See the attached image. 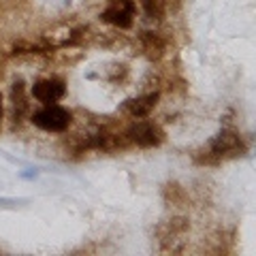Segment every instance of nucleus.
I'll return each mask as SVG.
<instances>
[{
	"instance_id": "1",
	"label": "nucleus",
	"mask_w": 256,
	"mask_h": 256,
	"mask_svg": "<svg viewBox=\"0 0 256 256\" xmlns=\"http://www.w3.org/2000/svg\"><path fill=\"white\" fill-rule=\"evenodd\" d=\"M248 154V143L233 124H222L220 132L207 141V146L192 154V162L198 166H218L226 160H237Z\"/></svg>"
},
{
	"instance_id": "2",
	"label": "nucleus",
	"mask_w": 256,
	"mask_h": 256,
	"mask_svg": "<svg viewBox=\"0 0 256 256\" xmlns=\"http://www.w3.org/2000/svg\"><path fill=\"white\" fill-rule=\"evenodd\" d=\"M126 139L128 143H132V146H137L141 150H152V148H160L166 141V132L154 120L139 118V122L128 126Z\"/></svg>"
},
{
	"instance_id": "3",
	"label": "nucleus",
	"mask_w": 256,
	"mask_h": 256,
	"mask_svg": "<svg viewBox=\"0 0 256 256\" xmlns=\"http://www.w3.org/2000/svg\"><path fill=\"white\" fill-rule=\"evenodd\" d=\"M30 122L45 132H64L73 124V111L58 105V102L43 105V109H38L30 116Z\"/></svg>"
},
{
	"instance_id": "4",
	"label": "nucleus",
	"mask_w": 256,
	"mask_h": 256,
	"mask_svg": "<svg viewBox=\"0 0 256 256\" xmlns=\"http://www.w3.org/2000/svg\"><path fill=\"white\" fill-rule=\"evenodd\" d=\"M134 15H137V4L134 0H109V4L100 11V22L109 24L114 28L128 30L134 24Z\"/></svg>"
},
{
	"instance_id": "5",
	"label": "nucleus",
	"mask_w": 256,
	"mask_h": 256,
	"mask_svg": "<svg viewBox=\"0 0 256 256\" xmlns=\"http://www.w3.org/2000/svg\"><path fill=\"white\" fill-rule=\"evenodd\" d=\"M32 98L38 100L41 105H54V102H60L64 96H66V84L60 77H47V79H38V82L32 84L30 88Z\"/></svg>"
},
{
	"instance_id": "6",
	"label": "nucleus",
	"mask_w": 256,
	"mask_h": 256,
	"mask_svg": "<svg viewBox=\"0 0 256 256\" xmlns=\"http://www.w3.org/2000/svg\"><path fill=\"white\" fill-rule=\"evenodd\" d=\"M158 100H160V92H148V94L134 96V98H126V100L122 102V109H124L130 118H134V120L148 118L152 111L156 109Z\"/></svg>"
},
{
	"instance_id": "7",
	"label": "nucleus",
	"mask_w": 256,
	"mask_h": 256,
	"mask_svg": "<svg viewBox=\"0 0 256 256\" xmlns=\"http://www.w3.org/2000/svg\"><path fill=\"white\" fill-rule=\"evenodd\" d=\"M141 41V47H143V54H146L148 60H160L166 52V41L162 36L158 34V32H141L139 36Z\"/></svg>"
},
{
	"instance_id": "8",
	"label": "nucleus",
	"mask_w": 256,
	"mask_h": 256,
	"mask_svg": "<svg viewBox=\"0 0 256 256\" xmlns=\"http://www.w3.org/2000/svg\"><path fill=\"white\" fill-rule=\"evenodd\" d=\"M11 105H13V120L18 124V120H22L28 111V98H26V86L22 79H18L11 86Z\"/></svg>"
},
{
	"instance_id": "9",
	"label": "nucleus",
	"mask_w": 256,
	"mask_h": 256,
	"mask_svg": "<svg viewBox=\"0 0 256 256\" xmlns=\"http://www.w3.org/2000/svg\"><path fill=\"white\" fill-rule=\"evenodd\" d=\"M162 198L169 205L182 207V205L188 203V192L184 190V186H180L178 182H166L162 186Z\"/></svg>"
},
{
	"instance_id": "10",
	"label": "nucleus",
	"mask_w": 256,
	"mask_h": 256,
	"mask_svg": "<svg viewBox=\"0 0 256 256\" xmlns=\"http://www.w3.org/2000/svg\"><path fill=\"white\" fill-rule=\"evenodd\" d=\"M141 6L148 20L162 22L166 15V9H169V0H141Z\"/></svg>"
},
{
	"instance_id": "11",
	"label": "nucleus",
	"mask_w": 256,
	"mask_h": 256,
	"mask_svg": "<svg viewBox=\"0 0 256 256\" xmlns=\"http://www.w3.org/2000/svg\"><path fill=\"white\" fill-rule=\"evenodd\" d=\"M28 198H11V196H0V210H18L22 205H28Z\"/></svg>"
},
{
	"instance_id": "12",
	"label": "nucleus",
	"mask_w": 256,
	"mask_h": 256,
	"mask_svg": "<svg viewBox=\"0 0 256 256\" xmlns=\"http://www.w3.org/2000/svg\"><path fill=\"white\" fill-rule=\"evenodd\" d=\"M20 180H26V182H34L38 178V171L36 169H26V171H20L18 173Z\"/></svg>"
},
{
	"instance_id": "13",
	"label": "nucleus",
	"mask_w": 256,
	"mask_h": 256,
	"mask_svg": "<svg viewBox=\"0 0 256 256\" xmlns=\"http://www.w3.org/2000/svg\"><path fill=\"white\" fill-rule=\"evenodd\" d=\"M2 114H4V105H2V94H0V126H2Z\"/></svg>"
}]
</instances>
